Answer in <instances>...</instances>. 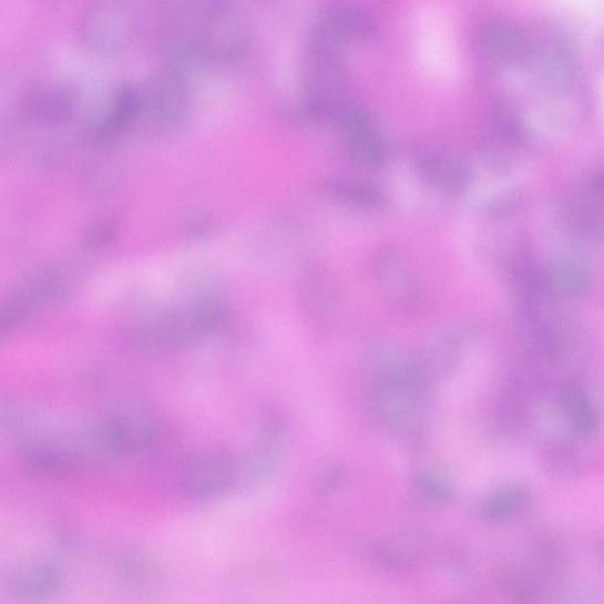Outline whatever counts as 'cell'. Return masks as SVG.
<instances>
[{
  "mask_svg": "<svg viewBox=\"0 0 604 604\" xmlns=\"http://www.w3.org/2000/svg\"><path fill=\"white\" fill-rule=\"evenodd\" d=\"M188 14L199 62L217 66L242 63L250 49V31L244 16L225 2L199 4Z\"/></svg>",
  "mask_w": 604,
  "mask_h": 604,
  "instance_id": "obj_1",
  "label": "cell"
},
{
  "mask_svg": "<svg viewBox=\"0 0 604 604\" xmlns=\"http://www.w3.org/2000/svg\"><path fill=\"white\" fill-rule=\"evenodd\" d=\"M190 104L185 73L164 69L149 86L140 90L137 121L142 120L153 133H172L185 122Z\"/></svg>",
  "mask_w": 604,
  "mask_h": 604,
  "instance_id": "obj_2",
  "label": "cell"
},
{
  "mask_svg": "<svg viewBox=\"0 0 604 604\" xmlns=\"http://www.w3.org/2000/svg\"><path fill=\"white\" fill-rule=\"evenodd\" d=\"M237 482V462L223 451H195L178 470L180 489L194 501L222 499Z\"/></svg>",
  "mask_w": 604,
  "mask_h": 604,
  "instance_id": "obj_3",
  "label": "cell"
},
{
  "mask_svg": "<svg viewBox=\"0 0 604 604\" xmlns=\"http://www.w3.org/2000/svg\"><path fill=\"white\" fill-rule=\"evenodd\" d=\"M101 433L113 454L134 457L153 453L161 446L163 434L157 419L145 412L116 417Z\"/></svg>",
  "mask_w": 604,
  "mask_h": 604,
  "instance_id": "obj_4",
  "label": "cell"
},
{
  "mask_svg": "<svg viewBox=\"0 0 604 604\" xmlns=\"http://www.w3.org/2000/svg\"><path fill=\"white\" fill-rule=\"evenodd\" d=\"M318 23L345 45L368 39L373 27L360 0H323Z\"/></svg>",
  "mask_w": 604,
  "mask_h": 604,
  "instance_id": "obj_5",
  "label": "cell"
},
{
  "mask_svg": "<svg viewBox=\"0 0 604 604\" xmlns=\"http://www.w3.org/2000/svg\"><path fill=\"white\" fill-rule=\"evenodd\" d=\"M85 44L101 53H115L130 44L133 27L121 11L102 8L91 13L83 25Z\"/></svg>",
  "mask_w": 604,
  "mask_h": 604,
  "instance_id": "obj_6",
  "label": "cell"
},
{
  "mask_svg": "<svg viewBox=\"0 0 604 604\" xmlns=\"http://www.w3.org/2000/svg\"><path fill=\"white\" fill-rule=\"evenodd\" d=\"M22 110L30 122L42 126H53L71 117L75 110V100L64 88L40 86L27 94Z\"/></svg>",
  "mask_w": 604,
  "mask_h": 604,
  "instance_id": "obj_7",
  "label": "cell"
},
{
  "mask_svg": "<svg viewBox=\"0 0 604 604\" xmlns=\"http://www.w3.org/2000/svg\"><path fill=\"white\" fill-rule=\"evenodd\" d=\"M7 579L12 593L27 597L50 595L60 585L59 572L48 563L40 561H28L13 565Z\"/></svg>",
  "mask_w": 604,
  "mask_h": 604,
  "instance_id": "obj_8",
  "label": "cell"
},
{
  "mask_svg": "<svg viewBox=\"0 0 604 604\" xmlns=\"http://www.w3.org/2000/svg\"><path fill=\"white\" fill-rule=\"evenodd\" d=\"M485 54L500 63H520L528 58L529 43L524 33L510 24L488 28L481 39Z\"/></svg>",
  "mask_w": 604,
  "mask_h": 604,
  "instance_id": "obj_9",
  "label": "cell"
},
{
  "mask_svg": "<svg viewBox=\"0 0 604 604\" xmlns=\"http://www.w3.org/2000/svg\"><path fill=\"white\" fill-rule=\"evenodd\" d=\"M528 500L526 489L519 484L506 485L491 493L483 506V515L490 521H505L519 514Z\"/></svg>",
  "mask_w": 604,
  "mask_h": 604,
  "instance_id": "obj_10",
  "label": "cell"
},
{
  "mask_svg": "<svg viewBox=\"0 0 604 604\" xmlns=\"http://www.w3.org/2000/svg\"><path fill=\"white\" fill-rule=\"evenodd\" d=\"M561 406L575 430L591 432L597 424L596 411L592 400L577 387L565 388L561 395Z\"/></svg>",
  "mask_w": 604,
  "mask_h": 604,
  "instance_id": "obj_11",
  "label": "cell"
},
{
  "mask_svg": "<svg viewBox=\"0 0 604 604\" xmlns=\"http://www.w3.org/2000/svg\"><path fill=\"white\" fill-rule=\"evenodd\" d=\"M123 574L135 585L154 584L158 576L156 565L143 556H131L123 564Z\"/></svg>",
  "mask_w": 604,
  "mask_h": 604,
  "instance_id": "obj_12",
  "label": "cell"
},
{
  "mask_svg": "<svg viewBox=\"0 0 604 604\" xmlns=\"http://www.w3.org/2000/svg\"><path fill=\"white\" fill-rule=\"evenodd\" d=\"M417 487L434 502H446L452 498V487L441 474H420L417 479Z\"/></svg>",
  "mask_w": 604,
  "mask_h": 604,
  "instance_id": "obj_13",
  "label": "cell"
},
{
  "mask_svg": "<svg viewBox=\"0 0 604 604\" xmlns=\"http://www.w3.org/2000/svg\"><path fill=\"white\" fill-rule=\"evenodd\" d=\"M116 226L110 222H102L91 225L85 234L84 242L90 248H102L115 239Z\"/></svg>",
  "mask_w": 604,
  "mask_h": 604,
  "instance_id": "obj_14",
  "label": "cell"
},
{
  "mask_svg": "<svg viewBox=\"0 0 604 604\" xmlns=\"http://www.w3.org/2000/svg\"><path fill=\"white\" fill-rule=\"evenodd\" d=\"M339 480V472L336 468L324 469L315 482V492L317 495H327V493L335 490Z\"/></svg>",
  "mask_w": 604,
  "mask_h": 604,
  "instance_id": "obj_15",
  "label": "cell"
},
{
  "mask_svg": "<svg viewBox=\"0 0 604 604\" xmlns=\"http://www.w3.org/2000/svg\"><path fill=\"white\" fill-rule=\"evenodd\" d=\"M224 0H204L205 4H212V3H223Z\"/></svg>",
  "mask_w": 604,
  "mask_h": 604,
  "instance_id": "obj_16",
  "label": "cell"
}]
</instances>
